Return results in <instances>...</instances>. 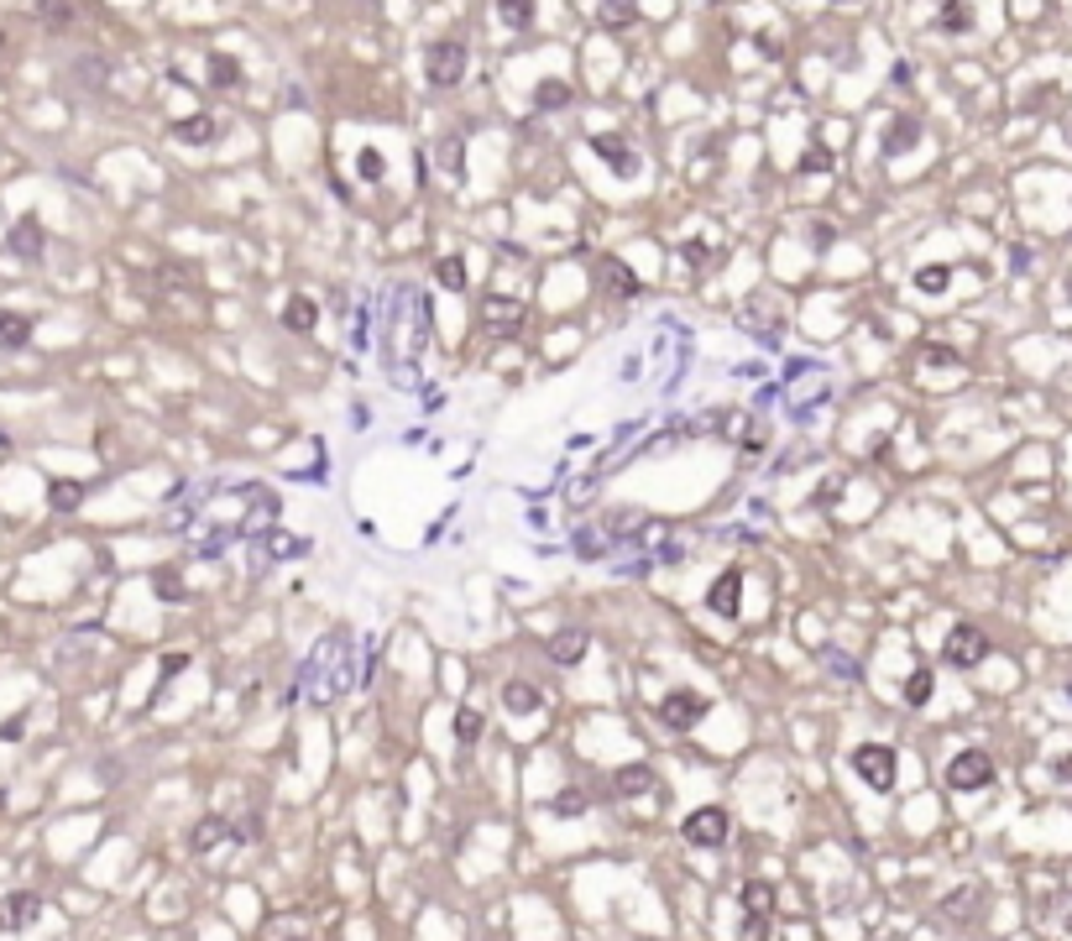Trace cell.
Here are the masks:
<instances>
[{
	"label": "cell",
	"mask_w": 1072,
	"mask_h": 941,
	"mask_svg": "<svg viewBox=\"0 0 1072 941\" xmlns=\"http://www.w3.org/2000/svg\"><path fill=\"white\" fill-rule=\"evenodd\" d=\"M942 659H947L953 670H978V664L989 659V638H983V628L957 623L953 634H947V643H942Z\"/></svg>",
	"instance_id": "8992f818"
},
{
	"label": "cell",
	"mask_w": 1072,
	"mask_h": 941,
	"mask_svg": "<svg viewBox=\"0 0 1072 941\" xmlns=\"http://www.w3.org/2000/svg\"><path fill=\"white\" fill-rule=\"evenodd\" d=\"M1010 267H1015V272H1025V267H1030V252H1025V246H1015V252H1010Z\"/></svg>",
	"instance_id": "f6af8a7d"
},
{
	"label": "cell",
	"mask_w": 1072,
	"mask_h": 941,
	"mask_svg": "<svg viewBox=\"0 0 1072 941\" xmlns=\"http://www.w3.org/2000/svg\"><path fill=\"white\" fill-rule=\"evenodd\" d=\"M440 158H445V167L461 178V141H445V152H440Z\"/></svg>",
	"instance_id": "7bdbcfd3"
},
{
	"label": "cell",
	"mask_w": 1072,
	"mask_h": 941,
	"mask_svg": "<svg viewBox=\"0 0 1072 941\" xmlns=\"http://www.w3.org/2000/svg\"><path fill=\"white\" fill-rule=\"evenodd\" d=\"M602 282H607L613 293H622V299H633V293H639V278H633V267H628V262H618V257L602 262Z\"/></svg>",
	"instance_id": "7402d4cb"
},
{
	"label": "cell",
	"mask_w": 1072,
	"mask_h": 941,
	"mask_svg": "<svg viewBox=\"0 0 1072 941\" xmlns=\"http://www.w3.org/2000/svg\"><path fill=\"white\" fill-rule=\"evenodd\" d=\"M592 805H586V795L581 790H560V795L549 800V816H560V822H575V816H586Z\"/></svg>",
	"instance_id": "f1b7e54d"
},
{
	"label": "cell",
	"mask_w": 1072,
	"mask_h": 941,
	"mask_svg": "<svg viewBox=\"0 0 1072 941\" xmlns=\"http://www.w3.org/2000/svg\"><path fill=\"white\" fill-rule=\"evenodd\" d=\"M921 361H927V367H963V356H957L953 346H927Z\"/></svg>",
	"instance_id": "60d3db41"
},
{
	"label": "cell",
	"mask_w": 1072,
	"mask_h": 941,
	"mask_svg": "<svg viewBox=\"0 0 1072 941\" xmlns=\"http://www.w3.org/2000/svg\"><path fill=\"white\" fill-rule=\"evenodd\" d=\"M0 53H5V32H0Z\"/></svg>",
	"instance_id": "c3c4849f"
},
{
	"label": "cell",
	"mask_w": 1072,
	"mask_h": 941,
	"mask_svg": "<svg viewBox=\"0 0 1072 941\" xmlns=\"http://www.w3.org/2000/svg\"><path fill=\"white\" fill-rule=\"evenodd\" d=\"M936 26H942L947 37L974 32V11H968V0H947V5H942V16H936Z\"/></svg>",
	"instance_id": "cb8c5ba5"
},
{
	"label": "cell",
	"mask_w": 1072,
	"mask_h": 941,
	"mask_svg": "<svg viewBox=\"0 0 1072 941\" xmlns=\"http://www.w3.org/2000/svg\"><path fill=\"white\" fill-rule=\"evenodd\" d=\"M214 131H220V120L210 111H199V116H184L173 120V141H184V147H210Z\"/></svg>",
	"instance_id": "9a60e30c"
},
{
	"label": "cell",
	"mask_w": 1072,
	"mask_h": 941,
	"mask_svg": "<svg viewBox=\"0 0 1072 941\" xmlns=\"http://www.w3.org/2000/svg\"><path fill=\"white\" fill-rule=\"evenodd\" d=\"M738 596H743V576L738 570H722L712 581V591H707V607H712L716 617H738V607H743Z\"/></svg>",
	"instance_id": "5bb4252c"
},
{
	"label": "cell",
	"mask_w": 1072,
	"mask_h": 941,
	"mask_svg": "<svg viewBox=\"0 0 1072 941\" xmlns=\"http://www.w3.org/2000/svg\"><path fill=\"white\" fill-rule=\"evenodd\" d=\"M774 910V890L769 884H743V916H769Z\"/></svg>",
	"instance_id": "4dcf8cb0"
},
{
	"label": "cell",
	"mask_w": 1072,
	"mask_h": 941,
	"mask_svg": "<svg viewBox=\"0 0 1072 941\" xmlns=\"http://www.w3.org/2000/svg\"><path fill=\"white\" fill-rule=\"evenodd\" d=\"M37 22L48 26V32H69L79 22V5L73 0H37Z\"/></svg>",
	"instance_id": "44dd1931"
},
{
	"label": "cell",
	"mask_w": 1072,
	"mask_h": 941,
	"mask_svg": "<svg viewBox=\"0 0 1072 941\" xmlns=\"http://www.w3.org/2000/svg\"><path fill=\"white\" fill-rule=\"evenodd\" d=\"M701 717H707V696H696V690H669L660 701V722L669 732H691Z\"/></svg>",
	"instance_id": "9c48e42d"
},
{
	"label": "cell",
	"mask_w": 1072,
	"mask_h": 941,
	"mask_svg": "<svg viewBox=\"0 0 1072 941\" xmlns=\"http://www.w3.org/2000/svg\"><path fill=\"white\" fill-rule=\"evenodd\" d=\"M43 916V894L16 890V894H0V931H32Z\"/></svg>",
	"instance_id": "30bf717a"
},
{
	"label": "cell",
	"mask_w": 1072,
	"mask_h": 941,
	"mask_svg": "<svg viewBox=\"0 0 1072 941\" xmlns=\"http://www.w3.org/2000/svg\"><path fill=\"white\" fill-rule=\"evenodd\" d=\"M466 63H471V53L461 37H440V43H429L424 53V73L434 90H455L461 79H466Z\"/></svg>",
	"instance_id": "3957f363"
},
{
	"label": "cell",
	"mask_w": 1072,
	"mask_h": 941,
	"mask_svg": "<svg viewBox=\"0 0 1072 941\" xmlns=\"http://www.w3.org/2000/svg\"><path fill=\"white\" fill-rule=\"evenodd\" d=\"M502 706H508V711H518V717H534V711L545 706V696H539V685L508 681V685H502Z\"/></svg>",
	"instance_id": "ac0fdd59"
},
{
	"label": "cell",
	"mask_w": 1072,
	"mask_h": 941,
	"mask_svg": "<svg viewBox=\"0 0 1072 941\" xmlns=\"http://www.w3.org/2000/svg\"><path fill=\"white\" fill-rule=\"evenodd\" d=\"M48 502H53V513H73V508L84 502V481H53Z\"/></svg>",
	"instance_id": "83f0119b"
},
{
	"label": "cell",
	"mask_w": 1072,
	"mask_h": 941,
	"mask_svg": "<svg viewBox=\"0 0 1072 941\" xmlns=\"http://www.w3.org/2000/svg\"><path fill=\"white\" fill-rule=\"evenodd\" d=\"M586 643H592V638L581 634V628H566V634L549 638L545 649H549V659H555V664H581V659H586Z\"/></svg>",
	"instance_id": "e0dca14e"
},
{
	"label": "cell",
	"mask_w": 1072,
	"mask_h": 941,
	"mask_svg": "<svg viewBox=\"0 0 1072 941\" xmlns=\"http://www.w3.org/2000/svg\"><path fill=\"white\" fill-rule=\"evenodd\" d=\"M357 173L366 178V184H382V178H387V158H382L377 147H361V152H357Z\"/></svg>",
	"instance_id": "d6a6232c"
},
{
	"label": "cell",
	"mask_w": 1072,
	"mask_h": 941,
	"mask_svg": "<svg viewBox=\"0 0 1072 941\" xmlns=\"http://www.w3.org/2000/svg\"><path fill=\"white\" fill-rule=\"evenodd\" d=\"M0 450H5V434H0Z\"/></svg>",
	"instance_id": "681fc988"
},
{
	"label": "cell",
	"mask_w": 1072,
	"mask_h": 941,
	"mask_svg": "<svg viewBox=\"0 0 1072 941\" xmlns=\"http://www.w3.org/2000/svg\"><path fill=\"white\" fill-rule=\"evenodd\" d=\"M5 246H11V252H16L22 262H37V257H43V246H48L43 220H37V214H22V220L11 225V241H5Z\"/></svg>",
	"instance_id": "4fadbf2b"
},
{
	"label": "cell",
	"mask_w": 1072,
	"mask_h": 941,
	"mask_svg": "<svg viewBox=\"0 0 1072 941\" xmlns=\"http://www.w3.org/2000/svg\"><path fill=\"white\" fill-rule=\"evenodd\" d=\"M921 141V120L916 116H895L889 120V131H884V158H900V152H910Z\"/></svg>",
	"instance_id": "2e32d148"
},
{
	"label": "cell",
	"mask_w": 1072,
	"mask_h": 941,
	"mask_svg": "<svg viewBox=\"0 0 1072 941\" xmlns=\"http://www.w3.org/2000/svg\"><path fill=\"white\" fill-rule=\"evenodd\" d=\"M293 941H299V937H293Z\"/></svg>",
	"instance_id": "f907efd6"
},
{
	"label": "cell",
	"mask_w": 1072,
	"mask_h": 941,
	"mask_svg": "<svg viewBox=\"0 0 1072 941\" xmlns=\"http://www.w3.org/2000/svg\"><path fill=\"white\" fill-rule=\"evenodd\" d=\"M434 278H440V288L461 293V288H466V262H461V257H440V262H434Z\"/></svg>",
	"instance_id": "836d02e7"
},
{
	"label": "cell",
	"mask_w": 1072,
	"mask_h": 941,
	"mask_svg": "<svg viewBox=\"0 0 1072 941\" xmlns=\"http://www.w3.org/2000/svg\"><path fill=\"white\" fill-rule=\"evenodd\" d=\"M931 690H936V675H931V670H910V681H906L900 696H906V706H927Z\"/></svg>",
	"instance_id": "f546056e"
},
{
	"label": "cell",
	"mask_w": 1072,
	"mask_h": 941,
	"mask_svg": "<svg viewBox=\"0 0 1072 941\" xmlns=\"http://www.w3.org/2000/svg\"><path fill=\"white\" fill-rule=\"evenodd\" d=\"M822 664H827V670H837L842 681H858V664L848 654H837V649H822Z\"/></svg>",
	"instance_id": "ab89813d"
},
{
	"label": "cell",
	"mask_w": 1072,
	"mask_h": 941,
	"mask_svg": "<svg viewBox=\"0 0 1072 941\" xmlns=\"http://www.w3.org/2000/svg\"><path fill=\"white\" fill-rule=\"evenodd\" d=\"M1051 775L1062 779V785H1072V753H1062V758H1051Z\"/></svg>",
	"instance_id": "ee69618b"
},
{
	"label": "cell",
	"mask_w": 1072,
	"mask_h": 941,
	"mask_svg": "<svg viewBox=\"0 0 1072 941\" xmlns=\"http://www.w3.org/2000/svg\"><path fill=\"white\" fill-rule=\"evenodd\" d=\"M738 325H743V335L759 340L764 351H780V340H785V304L769 299V293H754V299L738 309Z\"/></svg>",
	"instance_id": "7a4b0ae2"
},
{
	"label": "cell",
	"mask_w": 1072,
	"mask_h": 941,
	"mask_svg": "<svg viewBox=\"0 0 1072 941\" xmlns=\"http://www.w3.org/2000/svg\"><path fill=\"white\" fill-rule=\"evenodd\" d=\"M596 22L622 32V26L639 22V0H602V11H596Z\"/></svg>",
	"instance_id": "603a6c76"
},
{
	"label": "cell",
	"mask_w": 1072,
	"mask_h": 941,
	"mask_svg": "<svg viewBox=\"0 0 1072 941\" xmlns=\"http://www.w3.org/2000/svg\"><path fill=\"white\" fill-rule=\"evenodd\" d=\"M26 340H32V320L16 309H0V351H22Z\"/></svg>",
	"instance_id": "d6986e66"
},
{
	"label": "cell",
	"mask_w": 1072,
	"mask_h": 941,
	"mask_svg": "<svg viewBox=\"0 0 1072 941\" xmlns=\"http://www.w3.org/2000/svg\"><path fill=\"white\" fill-rule=\"evenodd\" d=\"M534 105H539V111H566V105H571V84H566V79H545V84L534 90Z\"/></svg>",
	"instance_id": "4316f807"
},
{
	"label": "cell",
	"mask_w": 1072,
	"mask_h": 941,
	"mask_svg": "<svg viewBox=\"0 0 1072 941\" xmlns=\"http://www.w3.org/2000/svg\"><path fill=\"white\" fill-rule=\"evenodd\" d=\"M184 664H189V659H184V654H167V659H163V675H178Z\"/></svg>",
	"instance_id": "bcb514c9"
},
{
	"label": "cell",
	"mask_w": 1072,
	"mask_h": 941,
	"mask_svg": "<svg viewBox=\"0 0 1072 941\" xmlns=\"http://www.w3.org/2000/svg\"><path fill=\"white\" fill-rule=\"evenodd\" d=\"M498 11L513 32H528V26H534V0H498Z\"/></svg>",
	"instance_id": "1f68e13d"
},
{
	"label": "cell",
	"mask_w": 1072,
	"mask_h": 941,
	"mask_svg": "<svg viewBox=\"0 0 1072 941\" xmlns=\"http://www.w3.org/2000/svg\"><path fill=\"white\" fill-rule=\"evenodd\" d=\"M592 152H596V158H602L607 167H613L618 178H639L643 158L633 152V141H628V137H618V131H596V137H592Z\"/></svg>",
	"instance_id": "52a82bcc"
},
{
	"label": "cell",
	"mask_w": 1072,
	"mask_h": 941,
	"mask_svg": "<svg viewBox=\"0 0 1072 941\" xmlns=\"http://www.w3.org/2000/svg\"><path fill=\"white\" fill-rule=\"evenodd\" d=\"M357 685V664H351V638L335 628L330 638H319L314 643V654L304 659V670H299V685L288 690V701L293 696H310L314 706H330L340 701L346 690Z\"/></svg>",
	"instance_id": "6da1fadb"
},
{
	"label": "cell",
	"mask_w": 1072,
	"mask_h": 941,
	"mask_svg": "<svg viewBox=\"0 0 1072 941\" xmlns=\"http://www.w3.org/2000/svg\"><path fill=\"white\" fill-rule=\"evenodd\" d=\"M947 282H953V267H947V262H936V267H921V272H916V288H921V293H942Z\"/></svg>",
	"instance_id": "8d00e7d4"
},
{
	"label": "cell",
	"mask_w": 1072,
	"mask_h": 941,
	"mask_svg": "<svg viewBox=\"0 0 1072 941\" xmlns=\"http://www.w3.org/2000/svg\"><path fill=\"white\" fill-rule=\"evenodd\" d=\"M210 79H214V84H220V90H231V84H241L236 58H231V53H210Z\"/></svg>",
	"instance_id": "e575fe53"
},
{
	"label": "cell",
	"mask_w": 1072,
	"mask_h": 941,
	"mask_svg": "<svg viewBox=\"0 0 1072 941\" xmlns=\"http://www.w3.org/2000/svg\"><path fill=\"white\" fill-rule=\"evenodd\" d=\"M366 346H372V304L357 309V335H351V351L366 356Z\"/></svg>",
	"instance_id": "f35d334b"
},
{
	"label": "cell",
	"mask_w": 1072,
	"mask_h": 941,
	"mask_svg": "<svg viewBox=\"0 0 1072 941\" xmlns=\"http://www.w3.org/2000/svg\"><path fill=\"white\" fill-rule=\"evenodd\" d=\"M680 832H686V843L691 847H722L727 843V811H722V805H701V811H691V816L680 822Z\"/></svg>",
	"instance_id": "ba28073f"
},
{
	"label": "cell",
	"mask_w": 1072,
	"mask_h": 941,
	"mask_svg": "<svg viewBox=\"0 0 1072 941\" xmlns=\"http://www.w3.org/2000/svg\"><path fill=\"white\" fill-rule=\"evenodd\" d=\"M686 257H691V267H701V262H707V246H701V241H691V246H686Z\"/></svg>",
	"instance_id": "7dc6e473"
},
{
	"label": "cell",
	"mask_w": 1072,
	"mask_h": 941,
	"mask_svg": "<svg viewBox=\"0 0 1072 941\" xmlns=\"http://www.w3.org/2000/svg\"><path fill=\"white\" fill-rule=\"evenodd\" d=\"M455 737H461V743H477V737H481V711H477V706H461V711H455Z\"/></svg>",
	"instance_id": "74e56055"
},
{
	"label": "cell",
	"mask_w": 1072,
	"mask_h": 941,
	"mask_svg": "<svg viewBox=\"0 0 1072 941\" xmlns=\"http://www.w3.org/2000/svg\"><path fill=\"white\" fill-rule=\"evenodd\" d=\"M571 549L581 560H607V555H618V539H613V534L602 528V518H596V523H581L571 534Z\"/></svg>",
	"instance_id": "7c38bea8"
},
{
	"label": "cell",
	"mask_w": 1072,
	"mask_h": 941,
	"mask_svg": "<svg viewBox=\"0 0 1072 941\" xmlns=\"http://www.w3.org/2000/svg\"><path fill=\"white\" fill-rule=\"evenodd\" d=\"M220 837H225V822H220V816H205V822L194 826L189 843H194V852H210V847L220 843Z\"/></svg>",
	"instance_id": "d590c367"
},
{
	"label": "cell",
	"mask_w": 1072,
	"mask_h": 941,
	"mask_svg": "<svg viewBox=\"0 0 1072 941\" xmlns=\"http://www.w3.org/2000/svg\"><path fill=\"white\" fill-rule=\"evenodd\" d=\"M283 325L299 329V335H304V329H314V325H319V304H314V299H304V293H299V299H288Z\"/></svg>",
	"instance_id": "d4e9b609"
},
{
	"label": "cell",
	"mask_w": 1072,
	"mask_h": 941,
	"mask_svg": "<svg viewBox=\"0 0 1072 941\" xmlns=\"http://www.w3.org/2000/svg\"><path fill=\"white\" fill-rule=\"evenodd\" d=\"M152 591H158V602H167V607L189 602V586H184V576H178L173 565H158V570H152Z\"/></svg>",
	"instance_id": "ffe728a7"
},
{
	"label": "cell",
	"mask_w": 1072,
	"mask_h": 941,
	"mask_svg": "<svg viewBox=\"0 0 1072 941\" xmlns=\"http://www.w3.org/2000/svg\"><path fill=\"white\" fill-rule=\"evenodd\" d=\"M743 941H769V916H743Z\"/></svg>",
	"instance_id": "b9f144b4"
},
{
	"label": "cell",
	"mask_w": 1072,
	"mask_h": 941,
	"mask_svg": "<svg viewBox=\"0 0 1072 941\" xmlns=\"http://www.w3.org/2000/svg\"><path fill=\"white\" fill-rule=\"evenodd\" d=\"M649 785H654V769H649V764H628V769H618V779H613L618 795H643Z\"/></svg>",
	"instance_id": "484cf974"
},
{
	"label": "cell",
	"mask_w": 1072,
	"mask_h": 941,
	"mask_svg": "<svg viewBox=\"0 0 1072 941\" xmlns=\"http://www.w3.org/2000/svg\"><path fill=\"white\" fill-rule=\"evenodd\" d=\"M994 785V758L983 748H963L947 764V790H957V795H968V790H989Z\"/></svg>",
	"instance_id": "5b68a950"
},
{
	"label": "cell",
	"mask_w": 1072,
	"mask_h": 941,
	"mask_svg": "<svg viewBox=\"0 0 1072 941\" xmlns=\"http://www.w3.org/2000/svg\"><path fill=\"white\" fill-rule=\"evenodd\" d=\"M853 775L869 785V790H895V779H900V769H895V748L889 743H858L853 748Z\"/></svg>",
	"instance_id": "277c9868"
},
{
	"label": "cell",
	"mask_w": 1072,
	"mask_h": 941,
	"mask_svg": "<svg viewBox=\"0 0 1072 941\" xmlns=\"http://www.w3.org/2000/svg\"><path fill=\"white\" fill-rule=\"evenodd\" d=\"M481 325L492 329V335H513V329L524 325V304H518V299H508V293H487V304H481Z\"/></svg>",
	"instance_id": "8fae6325"
}]
</instances>
